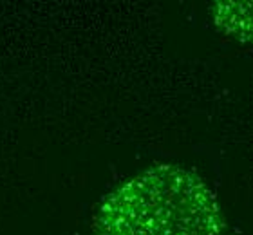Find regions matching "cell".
I'll return each instance as SVG.
<instances>
[{
	"mask_svg": "<svg viewBox=\"0 0 253 235\" xmlns=\"http://www.w3.org/2000/svg\"><path fill=\"white\" fill-rule=\"evenodd\" d=\"M217 13V24L230 31L241 33L244 37L253 38V4L252 2H232L221 4Z\"/></svg>",
	"mask_w": 253,
	"mask_h": 235,
	"instance_id": "obj_2",
	"label": "cell"
},
{
	"mask_svg": "<svg viewBox=\"0 0 253 235\" xmlns=\"http://www.w3.org/2000/svg\"><path fill=\"white\" fill-rule=\"evenodd\" d=\"M100 235H221L211 193L192 174L156 168L120 188L103 206Z\"/></svg>",
	"mask_w": 253,
	"mask_h": 235,
	"instance_id": "obj_1",
	"label": "cell"
}]
</instances>
